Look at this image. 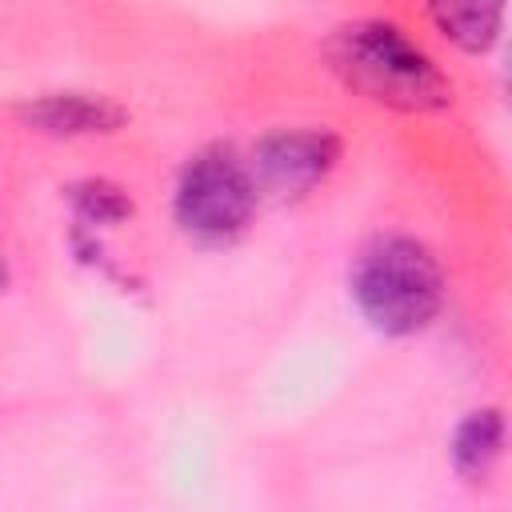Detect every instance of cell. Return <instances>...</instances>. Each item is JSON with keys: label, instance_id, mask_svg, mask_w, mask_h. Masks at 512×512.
Returning <instances> with one entry per match:
<instances>
[{"label": "cell", "instance_id": "7a4b0ae2", "mask_svg": "<svg viewBox=\"0 0 512 512\" xmlns=\"http://www.w3.org/2000/svg\"><path fill=\"white\" fill-rule=\"evenodd\" d=\"M352 300L376 332L412 336L436 320L444 304V272L420 240L384 232L352 260Z\"/></svg>", "mask_w": 512, "mask_h": 512}, {"label": "cell", "instance_id": "277c9868", "mask_svg": "<svg viewBox=\"0 0 512 512\" xmlns=\"http://www.w3.org/2000/svg\"><path fill=\"white\" fill-rule=\"evenodd\" d=\"M340 160V140L328 128H280L268 132L248 160V172L256 180V192L272 200H300Z\"/></svg>", "mask_w": 512, "mask_h": 512}, {"label": "cell", "instance_id": "52a82bcc", "mask_svg": "<svg viewBox=\"0 0 512 512\" xmlns=\"http://www.w3.org/2000/svg\"><path fill=\"white\" fill-rule=\"evenodd\" d=\"M504 456V416L500 408H480L472 412L456 436H452V464L464 480L480 484L484 476H492V468Z\"/></svg>", "mask_w": 512, "mask_h": 512}, {"label": "cell", "instance_id": "6da1fadb", "mask_svg": "<svg viewBox=\"0 0 512 512\" xmlns=\"http://www.w3.org/2000/svg\"><path fill=\"white\" fill-rule=\"evenodd\" d=\"M328 60L352 92L396 112H436L452 100V84L436 60L384 20L336 28L328 40Z\"/></svg>", "mask_w": 512, "mask_h": 512}, {"label": "cell", "instance_id": "3957f363", "mask_svg": "<svg viewBox=\"0 0 512 512\" xmlns=\"http://www.w3.org/2000/svg\"><path fill=\"white\" fill-rule=\"evenodd\" d=\"M256 200H260V192H256L248 164L232 148L212 144L180 168L172 208H176V224L192 240L232 244L248 228Z\"/></svg>", "mask_w": 512, "mask_h": 512}, {"label": "cell", "instance_id": "5b68a950", "mask_svg": "<svg viewBox=\"0 0 512 512\" xmlns=\"http://www.w3.org/2000/svg\"><path fill=\"white\" fill-rule=\"evenodd\" d=\"M16 116L44 136H96V132H116L128 120V112L116 100L92 92H44L24 100Z\"/></svg>", "mask_w": 512, "mask_h": 512}, {"label": "cell", "instance_id": "ba28073f", "mask_svg": "<svg viewBox=\"0 0 512 512\" xmlns=\"http://www.w3.org/2000/svg\"><path fill=\"white\" fill-rule=\"evenodd\" d=\"M0 284H4V256H0Z\"/></svg>", "mask_w": 512, "mask_h": 512}, {"label": "cell", "instance_id": "8992f818", "mask_svg": "<svg viewBox=\"0 0 512 512\" xmlns=\"http://www.w3.org/2000/svg\"><path fill=\"white\" fill-rule=\"evenodd\" d=\"M428 12L460 52H488L500 40L504 0H428Z\"/></svg>", "mask_w": 512, "mask_h": 512}]
</instances>
